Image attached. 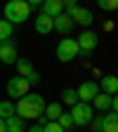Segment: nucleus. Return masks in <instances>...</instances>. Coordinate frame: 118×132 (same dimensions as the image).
<instances>
[{"mask_svg": "<svg viewBox=\"0 0 118 132\" xmlns=\"http://www.w3.org/2000/svg\"><path fill=\"white\" fill-rule=\"evenodd\" d=\"M17 116L19 118H24V120H36V118H40V116L45 113V99H43V94H24L21 99H17Z\"/></svg>", "mask_w": 118, "mask_h": 132, "instance_id": "nucleus-1", "label": "nucleus"}, {"mask_svg": "<svg viewBox=\"0 0 118 132\" xmlns=\"http://www.w3.org/2000/svg\"><path fill=\"white\" fill-rule=\"evenodd\" d=\"M3 14H5V19L14 26V24H24L28 21V16H31V7L26 0H7L5 7H3Z\"/></svg>", "mask_w": 118, "mask_h": 132, "instance_id": "nucleus-2", "label": "nucleus"}, {"mask_svg": "<svg viewBox=\"0 0 118 132\" xmlns=\"http://www.w3.org/2000/svg\"><path fill=\"white\" fill-rule=\"evenodd\" d=\"M54 54H57V59H59L61 64H69V61H73L76 57H80V50H78L76 38H66V36H64V38L57 43Z\"/></svg>", "mask_w": 118, "mask_h": 132, "instance_id": "nucleus-3", "label": "nucleus"}, {"mask_svg": "<svg viewBox=\"0 0 118 132\" xmlns=\"http://www.w3.org/2000/svg\"><path fill=\"white\" fill-rule=\"evenodd\" d=\"M92 118H95V109H92V104H88V102H78V104L71 106V120H73V125L85 127V125H90Z\"/></svg>", "mask_w": 118, "mask_h": 132, "instance_id": "nucleus-4", "label": "nucleus"}, {"mask_svg": "<svg viewBox=\"0 0 118 132\" xmlns=\"http://www.w3.org/2000/svg\"><path fill=\"white\" fill-rule=\"evenodd\" d=\"M76 43H78V50H80V54H92L95 50H97V45H99V36L95 31H90V28H83V33L76 38Z\"/></svg>", "mask_w": 118, "mask_h": 132, "instance_id": "nucleus-5", "label": "nucleus"}, {"mask_svg": "<svg viewBox=\"0 0 118 132\" xmlns=\"http://www.w3.org/2000/svg\"><path fill=\"white\" fill-rule=\"evenodd\" d=\"M66 14L71 16L73 24H78V26H83V28H90L92 21H95V14H92L88 7H80V5H76V7H66Z\"/></svg>", "mask_w": 118, "mask_h": 132, "instance_id": "nucleus-6", "label": "nucleus"}, {"mask_svg": "<svg viewBox=\"0 0 118 132\" xmlns=\"http://www.w3.org/2000/svg\"><path fill=\"white\" fill-rule=\"evenodd\" d=\"M90 104H92V109H95V111H102V113H106V111H118V99H116V94L111 97V94L99 92Z\"/></svg>", "mask_w": 118, "mask_h": 132, "instance_id": "nucleus-7", "label": "nucleus"}, {"mask_svg": "<svg viewBox=\"0 0 118 132\" xmlns=\"http://www.w3.org/2000/svg\"><path fill=\"white\" fill-rule=\"evenodd\" d=\"M28 90H31V85H28L21 76H14L7 82V94H10V99H21L24 94H28Z\"/></svg>", "mask_w": 118, "mask_h": 132, "instance_id": "nucleus-8", "label": "nucleus"}, {"mask_svg": "<svg viewBox=\"0 0 118 132\" xmlns=\"http://www.w3.org/2000/svg\"><path fill=\"white\" fill-rule=\"evenodd\" d=\"M76 94H78V102H88V104H90L92 99L99 94V85H97L95 80H85V82L76 90Z\"/></svg>", "mask_w": 118, "mask_h": 132, "instance_id": "nucleus-9", "label": "nucleus"}, {"mask_svg": "<svg viewBox=\"0 0 118 132\" xmlns=\"http://www.w3.org/2000/svg\"><path fill=\"white\" fill-rule=\"evenodd\" d=\"M52 24H54V31L57 33H61V36H69V33L73 31V21H71V16L66 14V12H61V14H57L54 19H52Z\"/></svg>", "mask_w": 118, "mask_h": 132, "instance_id": "nucleus-10", "label": "nucleus"}, {"mask_svg": "<svg viewBox=\"0 0 118 132\" xmlns=\"http://www.w3.org/2000/svg\"><path fill=\"white\" fill-rule=\"evenodd\" d=\"M19 52H17V45L10 40V43H0V61L3 64H14Z\"/></svg>", "mask_w": 118, "mask_h": 132, "instance_id": "nucleus-11", "label": "nucleus"}, {"mask_svg": "<svg viewBox=\"0 0 118 132\" xmlns=\"http://www.w3.org/2000/svg\"><path fill=\"white\" fill-rule=\"evenodd\" d=\"M64 12V5H61V0H43V5H40V14L45 16H54Z\"/></svg>", "mask_w": 118, "mask_h": 132, "instance_id": "nucleus-12", "label": "nucleus"}, {"mask_svg": "<svg viewBox=\"0 0 118 132\" xmlns=\"http://www.w3.org/2000/svg\"><path fill=\"white\" fill-rule=\"evenodd\" d=\"M33 26L40 36H47V33L54 31V24H52V16H45V14H38L36 19H33Z\"/></svg>", "mask_w": 118, "mask_h": 132, "instance_id": "nucleus-13", "label": "nucleus"}, {"mask_svg": "<svg viewBox=\"0 0 118 132\" xmlns=\"http://www.w3.org/2000/svg\"><path fill=\"white\" fill-rule=\"evenodd\" d=\"M97 85H99V92L113 97V94L118 92V78H116V76H102V80H99Z\"/></svg>", "mask_w": 118, "mask_h": 132, "instance_id": "nucleus-14", "label": "nucleus"}, {"mask_svg": "<svg viewBox=\"0 0 118 132\" xmlns=\"http://www.w3.org/2000/svg\"><path fill=\"white\" fill-rule=\"evenodd\" d=\"M5 132H26V120L19 118V116H10L5 120Z\"/></svg>", "mask_w": 118, "mask_h": 132, "instance_id": "nucleus-15", "label": "nucleus"}, {"mask_svg": "<svg viewBox=\"0 0 118 132\" xmlns=\"http://www.w3.org/2000/svg\"><path fill=\"white\" fill-rule=\"evenodd\" d=\"M61 113H64V106L59 102H52V104H45V113L43 116H45L47 120H57Z\"/></svg>", "mask_w": 118, "mask_h": 132, "instance_id": "nucleus-16", "label": "nucleus"}, {"mask_svg": "<svg viewBox=\"0 0 118 132\" xmlns=\"http://www.w3.org/2000/svg\"><path fill=\"white\" fill-rule=\"evenodd\" d=\"M14 66H17V73H19L21 78H26L31 71H36V69H33V64L26 59V57H17V61H14Z\"/></svg>", "mask_w": 118, "mask_h": 132, "instance_id": "nucleus-17", "label": "nucleus"}, {"mask_svg": "<svg viewBox=\"0 0 118 132\" xmlns=\"http://www.w3.org/2000/svg\"><path fill=\"white\" fill-rule=\"evenodd\" d=\"M102 132H118V116H116V111H106L104 113V130Z\"/></svg>", "mask_w": 118, "mask_h": 132, "instance_id": "nucleus-18", "label": "nucleus"}, {"mask_svg": "<svg viewBox=\"0 0 118 132\" xmlns=\"http://www.w3.org/2000/svg\"><path fill=\"white\" fill-rule=\"evenodd\" d=\"M14 113H17V106L12 104V99H0V118L7 120L10 116H14Z\"/></svg>", "mask_w": 118, "mask_h": 132, "instance_id": "nucleus-19", "label": "nucleus"}, {"mask_svg": "<svg viewBox=\"0 0 118 132\" xmlns=\"http://www.w3.org/2000/svg\"><path fill=\"white\" fill-rule=\"evenodd\" d=\"M12 33H14V26L7 19H0V43H10L12 40Z\"/></svg>", "mask_w": 118, "mask_h": 132, "instance_id": "nucleus-20", "label": "nucleus"}, {"mask_svg": "<svg viewBox=\"0 0 118 132\" xmlns=\"http://www.w3.org/2000/svg\"><path fill=\"white\" fill-rule=\"evenodd\" d=\"M61 102H64L66 106H73V104H78V94H76V90L66 87V90L61 92Z\"/></svg>", "mask_w": 118, "mask_h": 132, "instance_id": "nucleus-21", "label": "nucleus"}, {"mask_svg": "<svg viewBox=\"0 0 118 132\" xmlns=\"http://www.w3.org/2000/svg\"><path fill=\"white\" fill-rule=\"evenodd\" d=\"M97 7L102 12H113L118 10V0H97Z\"/></svg>", "mask_w": 118, "mask_h": 132, "instance_id": "nucleus-22", "label": "nucleus"}, {"mask_svg": "<svg viewBox=\"0 0 118 132\" xmlns=\"http://www.w3.org/2000/svg\"><path fill=\"white\" fill-rule=\"evenodd\" d=\"M90 127H92V132H102L104 130V113H95V118L90 120Z\"/></svg>", "mask_w": 118, "mask_h": 132, "instance_id": "nucleus-23", "label": "nucleus"}, {"mask_svg": "<svg viewBox=\"0 0 118 132\" xmlns=\"http://www.w3.org/2000/svg\"><path fill=\"white\" fill-rule=\"evenodd\" d=\"M57 123H59V127H61V130H69V127H73V120H71V113H66V111H64V113L59 116V118H57Z\"/></svg>", "mask_w": 118, "mask_h": 132, "instance_id": "nucleus-24", "label": "nucleus"}, {"mask_svg": "<svg viewBox=\"0 0 118 132\" xmlns=\"http://www.w3.org/2000/svg\"><path fill=\"white\" fill-rule=\"evenodd\" d=\"M43 132H66V130H61L57 120H47V123L43 125Z\"/></svg>", "mask_w": 118, "mask_h": 132, "instance_id": "nucleus-25", "label": "nucleus"}, {"mask_svg": "<svg viewBox=\"0 0 118 132\" xmlns=\"http://www.w3.org/2000/svg\"><path fill=\"white\" fill-rule=\"evenodd\" d=\"M24 80L28 82V85H38V82H40V73H38V71H31Z\"/></svg>", "mask_w": 118, "mask_h": 132, "instance_id": "nucleus-26", "label": "nucleus"}, {"mask_svg": "<svg viewBox=\"0 0 118 132\" xmlns=\"http://www.w3.org/2000/svg\"><path fill=\"white\" fill-rule=\"evenodd\" d=\"M61 5H64V7H76L78 0H61Z\"/></svg>", "mask_w": 118, "mask_h": 132, "instance_id": "nucleus-27", "label": "nucleus"}, {"mask_svg": "<svg viewBox=\"0 0 118 132\" xmlns=\"http://www.w3.org/2000/svg\"><path fill=\"white\" fill-rule=\"evenodd\" d=\"M26 3H28V7L33 10V7H40V5H43V0H26Z\"/></svg>", "mask_w": 118, "mask_h": 132, "instance_id": "nucleus-28", "label": "nucleus"}, {"mask_svg": "<svg viewBox=\"0 0 118 132\" xmlns=\"http://www.w3.org/2000/svg\"><path fill=\"white\" fill-rule=\"evenodd\" d=\"M26 132H43V127H40V125H38V123H36V125H31V127H28V130H26Z\"/></svg>", "mask_w": 118, "mask_h": 132, "instance_id": "nucleus-29", "label": "nucleus"}, {"mask_svg": "<svg viewBox=\"0 0 118 132\" xmlns=\"http://www.w3.org/2000/svg\"><path fill=\"white\" fill-rule=\"evenodd\" d=\"M0 132H5V120L0 118Z\"/></svg>", "mask_w": 118, "mask_h": 132, "instance_id": "nucleus-30", "label": "nucleus"}]
</instances>
